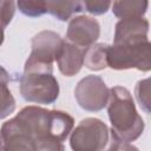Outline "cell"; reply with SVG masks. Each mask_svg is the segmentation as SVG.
<instances>
[{"label": "cell", "instance_id": "obj_1", "mask_svg": "<svg viewBox=\"0 0 151 151\" xmlns=\"http://www.w3.org/2000/svg\"><path fill=\"white\" fill-rule=\"evenodd\" d=\"M34 145V151L64 150V140L74 126L73 118L64 111L26 106L15 116Z\"/></svg>", "mask_w": 151, "mask_h": 151}, {"label": "cell", "instance_id": "obj_2", "mask_svg": "<svg viewBox=\"0 0 151 151\" xmlns=\"http://www.w3.org/2000/svg\"><path fill=\"white\" fill-rule=\"evenodd\" d=\"M106 106L112 125L111 134L127 143L134 142L142 136L145 124L137 112L133 98L127 88L123 86L110 88Z\"/></svg>", "mask_w": 151, "mask_h": 151}, {"label": "cell", "instance_id": "obj_3", "mask_svg": "<svg viewBox=\"0 0 151 151\" xmlns=\"http://www.w3.org/2000/svg\"><path fill=\"white\" fill-rule=\"evenodd\" d=\"M20 94L28 103L52 104L59 97V84L52 64L28 57L20 77Z\"/></svg>", "mask_w": 151, "mask_h": 151}, {"label": "cell", "instance_id": "obj_4", "mask_svg": "<svg viewBox=\"0 0 151 151\" xmlns=\"http://www.w3.org/2000/svg\"><path fill=\"white\" fill-rule=\"evenodd\" d=\"M151 44L149 40L139 42L109 45L106 52L107 67L112 70L136 68L147 72L151 68Z\"/></svg>", "mask_w": 151, "mask_h": 151}, {"label": "cell", "instance_id": "obj_5", "mask_svg": "<svg viewBox=\"0 0 151 151\" xmlns=\"http://www.w3.org/2000/svg\"><path fill=\"white\" fill-rule=\"evenodd\" d=\"M110 130L98 118L83 119L70 136V146L74 151H99L109 143Z\"/></svg>", "mask_w": 151, "mask_h": 151}, {"label": "cell", "instance_id": "obj_6", "mask_svg": "<svg viewBox=\"0 0 151 151\" xmlns=\"http://www.w3.org/2000/svg\"><path fill=\"white\" fill-rule=\"evenodd\" d=\"M110 88L99 76H86L77 84L74 97L78 105L88 112L103 110L109 100Z\"/></svg>", "mask_w": 151, "mask_h": 151}, {"label": "cell", "instance_id": "obj_7", "mask_svg": "<svg viewBox=\"0 0 151 151\" xmlns=\"http://www.w3.org/2000/svg\"><path fill=\"white\" fill-rule=\"evenodd\" d=\"M100 35L99 22L87 15L74 17L70 20L66 32V38L70 42L86 48L94 44Z\"/></svg>", "mask_w": 151, "mask_h": 151}, {"label": "cell", "instance_id": "obj_8", "mask_svg": "<svg viewBox=\"0 0 151 151\" xmlns=\"http://www.w3.org/2000/svg\"><path fill=\"white\" fill-rule=\"evenodd\" d=\"M63 42L64 40L57 32L48 29L41 31L32 38V52L29 57L40 61L53 64Z\"/></svg>", "mask_w": 151, "mask_h": 151}, {"label": "cell", "instance_id": "obj_9", "mask_svg": "<svg viewBox=\"0 0 151 151\" xmlns=\"http://www.w3.org/2000/svg\"><path fill=\"white\" fill-rule=\"evenodd\" d=\"M149 21L145 18L120 19L116 24L113 44L139 42L149 40Z\"/></svg>", "mask_w": 151, "mask_h": 151}, {"label": "cell", "instance_id": "obj_10", "mask_svg": "<svg viewBox=\"0 0 151 151\" xmlns=\"http://www.w3.org/2000/svg\"><path fill=\"white\" fill-rule=\"evenodd\" d=\"M84 53L85 48L64 40L63 46L55 57L59 71L65 77L76 76L84 66Z\"/></svg>", "mask_w": 151, "mask_h": 151}, {"label": "cell", "instance_id": "obj_11", "mask_svg": "<svg viewBox=\"0 0 151 151\" xmlns=\"http://www.w3.org/2000/svg\"><path fill=\"white\" fill-rule=\"evenodd\" d=\"M46 13L60 21L68 20L74 13L84 11L81 0H45Z\"/></svg>", "mask_w": 151, "mask_h": 151}, {"label": "cell", "instance_id": "obj_12", "mask_svg": "<svg viewBox=\"0 0 151 151\" xmlns=\"http://www.w3.org/2000/svg\"><path fill=\"white\" fill-rule=\"evenodd\" d=\"M149 0H114L112 13L119 19L142 18L146 13Z\"/></svg>", "mask_w": 151, "mask_h": 151}, {"label": "cell", "instance_id": "obj_13", "mask_svg": "<svg viewBox=\"0 0 151 151\" xmlns=\"http://www.w3.org/2000/svg\"><path fill=\"white\" fill-rule=\"evenodd\" d=\"M107 44H92L85 48L84 53V65L91 71H101L107 67L106 64V52Z\"/></svg>", "mask_w": 151, "mask_h": 151}, {"label": "cell", "instance_id": "obj_14", "mask_svg": "<svg viewBox=\"0 0 151 151\" xmlns=\"http://www.w3.org/2000/svg\"><path fill=\"white\" fill-rule=\"evenodd\" d=\"M11 78L0 79V119L8 117L15 110V99L8 88Z\"/></svg>", "mask_w": 151, "mask_h": 151}, {"label": "cell", "instance_id": "obj_15", "mask_svg": "<svg viewBox=\"0 0 151 151\" xmlns=\"http://www.w3.org/2000/svg\"><path fill=\"white\" fill-rule=\"evenodd\" d=\"M19 11L29 18H38L46 13L45 0H17Z\"/></svg>", "mask_w": 151, "mask_h": 151}, {"label": "cell", "instance_id": "obj_16", "mask_svg": "<svg viewBox=\"0 0 151 151\" xmlns=\"http://www.w3.org/2000/svg\"><path fill=\"white\" fill-rule=\"evenodd\" d=\"M136 98L138 100L139 106L146 112L150 113V79H143L137 83L136 86Z\"/></svg>", "mask_w": 151, "mask_h": 151}, {"label": "cell", "instance_id": "obj_17", "mask_svg": "<svg viewBox=\"0 0 151 151\" xmlns=\"http://www.w3.org/2000/svg\"><path fill=\"white\" fill-rule=\"evenodd\" d=\"M112 0H83L84 9L93 15L105 14L111 7Z\"/></svg>", "mask_w": 151, "mask_h": 151}, {"label": "cell", "instance_id": "obj_18", "mask_svg": "<svg viewBox=\"0 0 151 151\" xmlns=\"http://www.w3.org/2000/svg\"><path fill=\"white\" fill-rule=\"evenodd\" d=\"M15 13L14 0H0V27L5 28L9 25Z\"/></svg>", "mask_w": 151, "mask_h": 151}, {"label": "cell", "instance_id": "obj_19", "mask_svg": "<svg viewBox=\"0 0 151 151\" xmlns=\"http://www.w3.org/2000/svg\"><path fill=\"white\" fill-rule=\"evenodd\" d=\"M110 136H111V142H110L109 150H132V149L137 150V147H134V146L131 145L130 143L124 142V140L117 138L116 136H113V134H111V133H110Z\"/></svg>", "mask_w": 151, "mask_h": 151}, {"label": "cell", "instance_id": "obj_20", "mask_svg": "<svg viewBox=\"0 0 151 151\" xmlns=\"http://www.w3.org/2000/svg\"><path fill=\"white\" fill-rule=\"evenodd\" d=\"M1 78H11L9 77V73L2 67V66H0V79Z\"/></svg>", "mask_w": 151, "mask_h": 151}, {"label": "cell", "instance_id": "obj_21", "mask_svg": "<svg viewBox=\"0 0 151 151\" xmlns=\"http://www.w3.org/2000/svg\"><path fill=\"white\" fill-rule=\"evenodd\" d=\"M4 40H5V34H4V28H1V27H0V46L2 45V42H4Z\"/></svg>", "mask_w": 151, "mask_h": 151}, {"label": "cell", "instance_id": "obj_22", "mask_svg": "<svg viewBox=\"0 0 151 151\" xmlns=\"http://www.w3.org/2000/svg\"><path fill=\"white\" fill-rule=\"evenodd\" d=\"M81 1H83V0H81Z\"/></svg>", "mask_w": 151, "mask_h": 151}]
</instances>
